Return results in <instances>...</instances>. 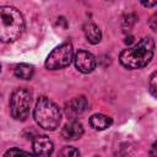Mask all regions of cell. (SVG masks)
<instances>
[{
  "label": "cell",
  "instance_id": "1",
  "mask_svg": "<svg viewBox=\"0 0 157 157\" xmlns=\"http://www.w3.org/2000/svg\"><path fill=\"white\" fill-rule=\"evenodd\" d=\"M155 53V42L151 37H145L135 43L132 47H128L119 55L120 64L129 69L136 70L145 67L152 59Z\"/></svg>",
  "mask_w": 157,
  "mask_h": 157
},
{
  "label": "cell",
  "instance_id": "2",
  "mask_svg": "<svg viewBox=\"0 0 157 157\" xmlns=\"http://www.w3.org/2000/svg\"><path fill=\"white\" fill-rule=\"evenodd\" d=\"M25 29V18L13 6H0V42H15Z\"/></svg>",
  "mask_w": 157,
  "mask_h": 157
},
{
  "label": "cell",
  "instance_id": "3",
  "mask_svg": "<svg viewBox=\"0 0 157 157\" xmlns=\"http://www.w3.org/2000/svg\"><path fill=\"white\" fill-rule=\"evenodd\" d=\"M33 117L36 123L40 128L50 131L55 130L61 120V113L59 107L47 97L38 98L33 110Z\"/></svg>",
  "mask_w": 157,
  "mask_h": 157
},
{
  "label": "cell",
  "instance_id": "4",
  "mask_svg": "<svg viewBox=\"0 0 157 157\" xmlns=\"http://www.w3.org/2000/svg\"><path fill=\"white\" fill-rule=\"evenodd\" d=\"M74 60V49L71 43H63L54 48L45 60V67L48 70H59L70 65Z\"/></svg>",
  "mask_w": 157,
  "mask_h": 157
},
{
  "label": "cell",
  "instance_id": "5",
  "mask_svg": "<svg viewBox=\"0 0 157 157\" xmlns=\"http://www.w3.org/2000/svg\"><path fill=\"white\" fill-rule=\"evenodd\" d=\"M32 97L31 93L25 88H17L12 92L10 99V112L12 118L16 120H26L29 114Z\"/></svg>",
  "mask_w": 157,
  "mask_h": 157
},
{
  "label": "cell",
  "instance_id": "6",
  "mask_svg": "<svg viewBox=\"0 0 157 157\" xmlns=\"http://www.w3.org/2000/svg\"><path fill=\"white\" fill-rule=\"evenodd\" d=\"M76 69L82 74H90L96 69L97 61L92 53L87 50H78L74 58Z\"/></svg>",
  "mask_w": 157,
  "mask_h": 157
},
{
  "label": "cell",
  "instance_id": "7",
  "mask_svg": "<svg viewBox=\"0 0 157 157\" xmlns=\"http://www.w3.org/2000/svg\"><path fill=\"white\" fill-rule=\"evenodd\" d=\"M54 145L48 136L39 135L33 140V157H50Z\"/></svg>",
  "mask_w": 157,
  "mask_h": 157
},
{
  "label": "cell",
  "instance_id": "8",
  "mask_svg": "<svg viewBox=\"0 0 157 157\" xmlns=\"http://www.w3.org/2000/svg\"><path fill=\"white\" fill-rule=\"evenodd\" d=\"M88 108V102L83 96L80 97H75L71 101H69L65 104V113L69 118L75 119L78 115H81L82 113L86 112V109Z\"/></svg>",
  "mask_w": 157,
  "mask_h": 157
},
{
  "label": "cell",
  "instance_id": "9",
  "mask_svg": "<svg viewBox=\"0 0 157 157\" xmlns=\"http://www.w3.org/2000/svg\"><path fill=\"white\" fill-rule=\"evenodd\" d=\"M82 135H83V126L77 120H71L70 123L65 124L63 130H61V136L69 141L77 140Z\"/></svg>",
  "mask_w": 157,
  "mask_h": 157
},
{
  "label": "cell",
  "instance_id": "10",
  "mask_svg": "<svg viewBox=\"0 0 157 157\" xmlns=\"http://www.w3.org/2000/svg\"><path fill=\"white\" fill-rule=\"evenodd\" d=\"M83 33H85V37L86 39L91 43V44H97L101 42L102 39V33H101V29L98 28V26H96L94 23L92 22H88L83 26Z\"/></svg>",
  "mask_w": 157,
  "mask_h": 157
},
{
  "label": "cell",
  "instance_id": "11",
  "mask_svg": "<svg viewBox=\"0 0 157 157\" xmlns=\"http://www.w3.org/2000/svg\"><path fill=\"white\" fill-rule=\"evenodd\" d=\"M112 118L104 114H93L90 118V125L94 130H105L112 125Z\"/></svg>",
  "mask_w": 157,
  "mask_h": 157
},
{
  "label": "cell",
  "instance_id": "12",
  "mask_svg": "<svg viewBox=\"0 0 157 157\" xmlns=\"http://www.w3.org/2000/svg\"><path fill=\"white\" fill-rule=\"evenodd\" d=\"M13 72H15V76L18 78L29 80L34 74V69L32 65H28V64H18L15 66Z\"/></svg>",
  "mask_w": 157,
  "mask_h": 157
},
{
  "label": "cell",
  "instance_id": "13",
  "mask_svg": "<svg viewBox=\"0 0 157 157\" xmlns=\"http://www.w3.org/2000/svg\"><path fill=\"white\" fill-rule=\"evenodd\" d=\"M58 157H80V152L72 146H65L60 150Z\"/></svg>",
  "mask_w": 157,
  "mask_h": 157
},
{
  "label": "cell",
  "instance_id": "14",
  "mask_svg": "<svg viewBox=\"0 0 157 157\" xmlns=\"http://www.w3.org/2000/svg\"><path fill=\"white\" fill-rule=\"evenodd\" d=\"M5 157H33V155L20 148H10L9 151H6Z\"/></svg>",
  "mask_w": 157,
  "mask_h": 157
},
{
  "label": "cell",
  "instance_id": "15",
  "mask_svg": "<svg viewBox=\"0 0 157 157\" xmlns=\"http://www.w3.org/2000/svg\"><path fill=\"white\" fill-rule=\"evenodd\" d=\"M156 76H157V72H156V71H153V72H152V75H151V77H150V82H148V85H150V92H151V94H152L153 97H157Z\"/></svg>",
  "mask_w": 157,
  "mask_h": 157
},
{
  "label": "cell",
  "instance_id": "16",
  "mask_svg": "<svg viewBox=\"0 0 157 157\" xmlns=\"http://www.w3.org/2000/svg\"><path fill=\"white\" fill-rule=\"evenodd\" d=\"M156 17H157V15L155 13V15L151 17V20H150V26H151V29H152V31H156V28H157V27H156V23H155V22H156Z\"/></svg>",
  "mask_w": 157,
  "mask_h": 157
},
{
  "label": "cell",
  "instance_id": "17",
  "mask_svg": "<svg viewBox=\"0 0 157 157\" xmlns=\"http://www.w3.org/2000/svg\"><path fill=\"white\" fill-rule=\"evenodd\" d=\"M150 156L151 157H157V155H156V142L151 146V151H150Z\"/></svg>",
  "mask_w": 157,
  "mask_h": 157
},
{
  "label": "cell",
  "instance_id": "18",
  "mask_svg": "<svg viewBox=\"0 0 157 157\" xmlns=\"http://www.w3.org/2000/svg\"><path fill=\"white\" fill-rule=\"evenodd\" d=\"M157 2H142L144 6H147V7H151V6H155Z\"/></svg>",
  "mask_w": 157,
  "mask_h": 157
},
{
  "label": "cell",
  "instance_id": "19",
  "mask_svg": "<svg viewBox=\"0 0 157 157\" xmlns=\"http://www.w3.org/2000/svg\"><path fill=\"white\" fill-rule=\"evenodd\" d=\"M131 42H132V37H129V38L125 39V43H126V44H130Z\"/></svg>",
  "mask_w": 157,
  "mask_h": 157
},
{
  "label": "cell",
  "instance_id": "20",
  "mask_svg": "<svg viewBox=\"0 0 157 157\" xmlns=\"http://www.w3.org/2000/svg\"><path fill=\"white\" fill-rule=\"evenodd\" d=\"M93 157H98V156H93Z\"/></svg>",
  "mask_w": 157,
  "mask_h": 157
},
{
  "label": "cell",
  "instance_id": "21",
  "mask_svg": "<svg viewBox=\"0 0 157 157\" xmlns=\"http://www.w3.org/2000/svg\"><path fill=\"white\" fill-rule=\"evenodd\" d=\"M0 71H1V66H0Z\"/></svg>",
  "mask_w": 157,
  "mask_h": 157
}]
</instances>
